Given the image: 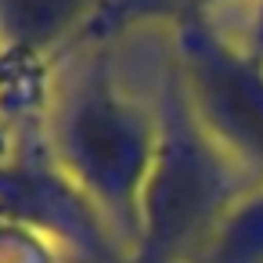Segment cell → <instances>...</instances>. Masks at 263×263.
Segmentation results:
<instances>
[{"label":"cell","instance_id":"obj_5","mask_svg":"<svg viewBox=\"0 0 263 263\" xmlns=\"http://www.w3.org/2000/svg\"><path fill=\"white\" fill-rule=\"evenodd\" d=\"M191 263H263V184L220 220Z\"/></svg>","mask_w":263,"mask_h":263},{"label":"cell","instance_id":"obj_7","mask_svg":"<svg viewBox=\"0 0 263 263\" xmlns=\"http://www.w3.org/2000/svg\"><path fill=\"white\" fill-rule=\"evenodd\" d=\"M8 141H11V137H8V130H4V126H0V155H4V148H8Z\"/></svg>","mask_w":263,"mask_h":263},{"label":"cell","instance_id":"obj_1","mask_svg":"<svg viewBox=\"0 0 263 263\" xmlns=\"http://www.w3.org/2000/svg\"><path fill=\"white\" fill-rule=\"evenodd\" d=\"M40 134L58 170L108 227L123 263H130L159 119L155 98L144 101L119 80L112 40H80L51 65Z\"/></svg>","mask_w":263,"mask_h":263},{"label":"cell","instance_id":"obj_2","mask_svg":"<svg viewBox=\"0 0 263 263\" xmlns=\"http://www.w3.org/2000/svg\"><path fill=\"white\" fill-rule=\"evenodd\" d=\"M159 141L141 195V234L130 263H191L256 180L198 123L173 54L155 80Z\"/></svg>","mask_w":263,"mask_h":263},{"label":"cell","instance_id":"obj_6","mask_svg":"<svg viewBox=\"0 0 263 263\" xmlns=\"http://www.w3.org/2000/svg\"><path fill=\"white\" fill-rule=\"evenodd\" d=\"M252 62L263 65V0H249V22H245V33L241 40H234Z\"/></svg>","mask_w":263,"mask_h":263},{"label":"cell","instance_id":"obj_8","mask_svg":"<svg viewBox=\"0 0 263 263\" xmlns=\"http://www.w3.org/2000/svg\"><path fill=\"white\" fill-rule=\"evenodd\" d=\"M0 72H4V62H0Z\"/></svg>","mask_w":263,"mask_h":263},{"label":"cell","instance_id":"obj_3","mask_svg":"<svg viewBox=\"0 0 263 263\" xmlns=\"http://www.w3.org/2000/svg\"><path fill=\"white\" fill-rule=\"evenodd\" d=\"M170 36V54L198 123L256 184H263V65L223 36L213 15L173 22Z\"/></svg>","mask_w":263,"mask_h":263},{"label":"cell","instance_id":"obj_4","mask_svg":"<svg viewBox=\"0 0 263 263\" xmlns=\"http://www.w3.org/2000/svg\"><path fill=\"white\" fill-rule=\"evenodd\" d=\"M108 0H0V58L54 65L98 22Z\"/></svg>","mask_w":263,"mask_h":263}]
</instances>
